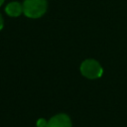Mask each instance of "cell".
Here are the masks:
<instances>
[{"instance_id": "cell-6", "label": "cell", "mask_w": 127, "mask_h": 127, "mask_svg": "<svg viewBox=\"0 0 127 127\" xmlns=\"http://www.w3.org/2000/svg\"><path fill=\"white\" fill-rule=\"evenodd\" d=\"M3 25H4V22H3V18H2L1 14H0V30L3 28Z\"/></svg>"}, {"instance_id": "cell-1", "label": "cell", "mask_w": 127, "mask_h": 127, "mask_svg": "<svg viewBox=\"0 0 127 127\" xmlns=\"http://www.w3.org/2000/svg\"><path fill=\"white\" fill-rule=\"evenodd\" d=\"M23 13L28 18L36 19L42 17L48 8L47 0H24L23 4Z\"/></svg>"}, {"instance_id": "cell-2", "label": "cell", "mask_w": 127, "mask_h": 127, "mask_svg": "<svg viewBox=\"0 0 127 127\" xmlns=\"http://www.w3.org/2000/svg\"><path fill=\"white\" fill-rule=\"evenodd\" d=\"M80 72L86 78L94 79V78H98L102 75L103 69L97 61L88 59V60H85L84 62H82V64H80Z\"/></svg>"}, {"instance_id": "cell-5", "label": "cell", "mask_w": 127, "mask_h": 127, "mask_svg": "<svg viewBox=\"0 0 127 127\" xmlns=\"http://www.w3.org/2000/svg\"><path fill=\"white\" fill-rule=\"evenodd\" d=\"M48 126V121L44 118H40L37 121V127H47Z\"/></svg>"}, {"instance_id": "cell-3", "label": "cell", "mask_w": 127, "mask_h": 127, "mask_svg": "<svg viewBox=\"0 0 127 127\" xmlns=\"http://www.w3.org/2000/svg\"><path fill=\"white\" fill-rule=\"evenodd\" d=\"M47 127H71V121L66 114L60 113L48 121Z\"/></svg>"}, {"instance_id": "cell-4", "label": "cell", "mask_w": 127, "mask_h": 127, "mask_svg": "<svg viewBox=\"0 0 127 127\" xmlns=\"http://www.w3.org/2000/svg\"><path fill=\"white\" fill-rule=\"evenodd\" d=\"M5 11L7 15H9L10 17H18L23 12V7H22V4H20L19 2L13 1V2H10L5 7Z\"/></svg>"}, {"instance_id": "cell-7", "label": "cell", "mask_w": 127, "mask_h": 127, "mask_svg": "<svg viewBox=\"0 0 127 127\" xmlns=\"http://www.w3.org/2000/svg\"><path fill=\"white\" fill-rule=\"evenodd\" d=\"M3 2H4V0H0V6L3 4Z\"/></svg>"}]
</instances>
